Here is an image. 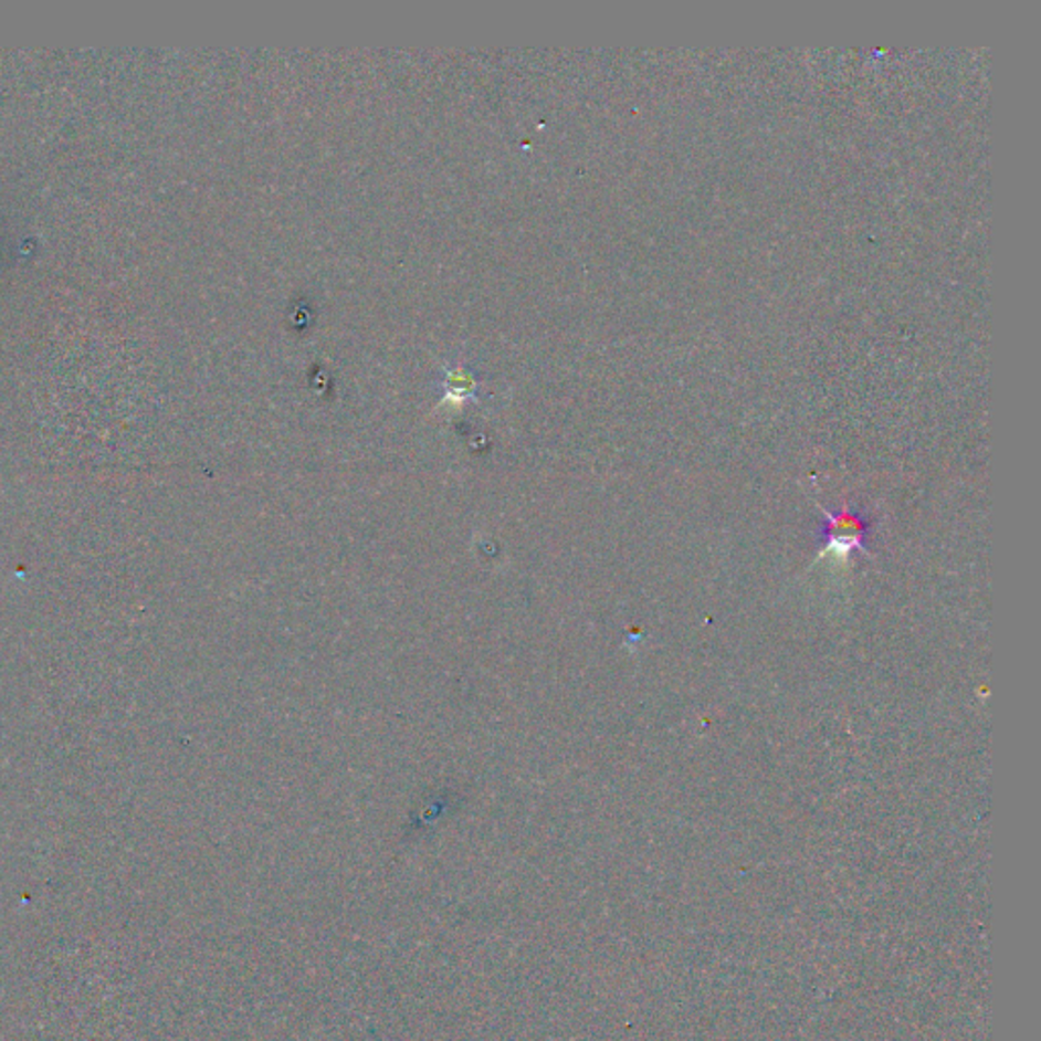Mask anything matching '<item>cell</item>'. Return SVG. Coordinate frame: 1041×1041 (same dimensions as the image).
<instances>
[{
  "instance_id": "1",
  "label": "cell",
  "mask_w": 1041,
  "mask_h": 1041,
  "mask_svg": "<svg viewBox=\"0 0 1041 1041\" xmlns=\"http://www.w3.org/2000/svg\"><path fill=\"white\" fill-rule=\"evenodd\" d=\"M869 523L861 513L844 507L840 515H828L822 534L826 535V546L839 547L842 551H851L852 547H864V535Z\"/></svg>"
}]
</instances>
